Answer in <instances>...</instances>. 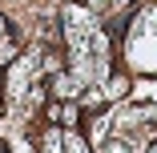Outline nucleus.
Masks as SVG:
<instances>
[{
	"mask_svg": "<svg viewBox=\"0 0 157 153\" xmlns=\"http://www.w3.org/2000/svg\"><path fill=\"white\" fill-rule=\"evenodd\" d=\"M125 65L141 77H157V4L133 12L129 28H125Z\"/></svg>",
	"mask_w": 157,
	"mask_h": 153,
	"instance_id": "f03ea898",
	"label": "nucleus"
},
{
	"mask_svg": "<svg viewBox=\"0 0 157 153\" xmlns=\"http://www.w3.org/2000/svg\"><path fill=\"white\" fill-rule=\"evenodd\" d=\"M65 40H69V69L85 85L109 77V36L101 33L89 8H65Z\"/></svg>",
	"mask_w": 157,
	"mask_h": 153,
	"instance_id": "f257e3e1",
	"label": "nucleus"
}]
</instances>
